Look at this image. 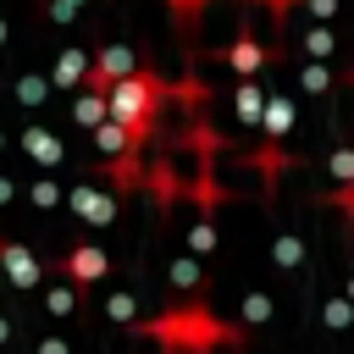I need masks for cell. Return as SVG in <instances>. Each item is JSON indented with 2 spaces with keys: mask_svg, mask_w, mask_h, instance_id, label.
Listing matches in <instances>:
<instances>
[{
  "mask_svg": "<svg viewBox=\"0 0 354 354\" xmlns=\"http://www.w3.org/2000/svg\"><path fill=\"white\" fill-rule=\"evenodd\" d=\"M0 266H6V277H11L17 288H33V282H39V260H33L22 243H11V238H0Z\"/></svg>",
  "mask_w": 354,
  "mask_h": 354,
  "instance_id": "obj_4",
  "label": "cell"
},
{
  "mask_svg": "<svg viewBox=\"0 0 354 354\" xmlns=\"http://www.w3.org/2000/svg\"><path fill=\"white\" fill-rule=\"evenodd\" d=\"M50 271H61V277H72V282H100V277H105V254L88 249V243H77V249H66Z\"/></svg>",
  "mask_w": 354,
  "mask_h": 354,
  "instance_id": "obj_3",
  "label": "cell"
},
{
  "mask_svg": "<svg viewBox=\"0 0 354 354\" xmlns=\"http://www.w3.org/2000/svg\"><path fill=\"white\" fill-rule=\"evenodd\" d=\"M266 61H271V50H266L254 33H238V44H227V66H232V72H243V77H249V72H260Z\"/></svg>",
  "mask_w": 354,
  "mask_h": 354,
  "instance_id": "obj_5",
  "label": "cell"
},
{
  "mask_svg": "<svg viewBox=\"0 0 354 354\" xmlns=\"http://www.w3.org/2000/svg\"><path fill=\"white\" fill-rule=\"evenodd\" d=\"M0 343H6V321H0Z\"/></svg>",
  "mask_w": 354,
  "mask_h": 354,
  "instance_id": "obj_11",
  "label": "cell"
},
{
  "mask_svg": "<svg viewBox=\"0 0 354 354\" xmlns=\"http://www.w3.org/2000/svg\"><path fill=\"white\" fill-rule=\"evenodd\" d=\"M77 122H83V127H100V122H105V100H100V94H83V100H77Z\"/></svg>",
  "mask_w": 354,
  "mask_h": 354,
  "instance_id": "obj_7",
  "label": "cell"
},
{
  "mask_svg": "<svg viewBox=\"0 0 354 354\" xmlns=\"http://www.w3.org/2000/svg\"><path fill=\"white\" fill-rule=\"evenodd\" d=\"M166 94H171V83L160 77V72H149V66H133L111 94H105V122H116L122 133H127V144L138 149L144 138H149V127H155V111L166 105Z\"/></svg>",
  "mask_w": 354,
  "mask_h": 354,
  "instance_id": "obj_1",
  "label": "cell"
},
{
  "mask_svg": "<svg viewBox=\"0 0 354 354\" xmlns=\"http://www.w3.org/2000/svg\"><path fill=\"white\" fill-rule=\"evenodd\" d=\"M238 116H243V122L260 116V83H249V77L238 83Z\"/></svg>",
  "mask_w": 354,
  "mask_h": 354,
  "instance_id": "obj_6",
  "label": "cell"
},
{
  "mask_svg": "<svg viewBox=\"0 0 354 354\" xmlns=\"http://www.w3.org/2000/svg\"><path fill=\"white\" fill-rule=\"evenodd\" d=\"M138 66V55H133V44H100L94 55H88V66H83V88H94L100 100L127 77Z\"/></svg>",
  "mask_w": 354,
  "mask_h": 354,
  "instance_id": "obj_2",
  "label": "cell"
},
{
  "mask_svg": "<svg viewBox=\"0 0 354 354\" xmlns=\"http://www.w3.org/2000/svg\"><path fill=\"white\" fill-rule=\"evenodd\" d=\"M72 205H77L83 216H94V221H105V216H111V205H105V199H94V194H77Z\"/></svg>",
  "mask_w": 354,
  "mask_h": 354,
  "instance_id": "obj_9",
  "label": "cell"
},
{
  "mask_svg": "<svg viewBox=\"0 0 354 354\" xmlns=\"http://www.w3.org/2000/svg\"><path fill=\"white\" fill-rule=\"evenodd\" d=\"M83 66H88V61H83V50H66V55H61V66H55V77H61V83H72Z\"/></svg>",
  "mask_w": 354,
  "mask_h": 354,
  "instance_id": "obj_8",
  "label": "cell"
},
{
  "mask_svg": "<svg viewBox=\"0 0 354 354\" xmlns=\"http://www.w3.org/2000/svg\"><path fill=\"white\" fill-rule=\"evenodd\" d=\"M166 6H171V11H177V17H183V22H194V17H199V11H205V0H166Z\"/></svg>",
  "mask_w": 354,
  "mask_h": 354,
  "instance_id": "obj_10",
  "label": "cell"
}]
</instances>
